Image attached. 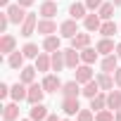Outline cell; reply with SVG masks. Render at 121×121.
<instances>
[{"label": "cell", "mask_w": 121, "mask_h": 121, "mask_svg": "<svg viewBox=\"0 0 121 121\" xmlns=\"http://www.w3.org/2000/svg\"><path fill=\"white\" fill-rule=\"evenodd\" d=\"M5 12H7V17H10V22L12 24H24V19H26V7H22L19 3H14V5H10V7H5Z\"/></svg>", "instance_id": "6da1fadb"}, {"label": "cell", "mask_w": 121, "mask_h": 121, "mask_svg": "<svg viewBox=\"0 0 121 121\" xmlns=\"http://www.w3.org/2000/svg\"><path fill=\"white\" fill-rule=\"evenodd\" d=\"M78 33V22L76 19H67V22H62V24H59V36H62V38H74Z\"/></svg>", "instance_id": "7a4b0ae2"}, {"label": "cell", "mask_w": 121, "mask_h": 121, "mask_svg": "<svg viewBox=\"0 0 121 121\" xmlns=\"http://www.w3.org/2000/svg\"><path fill=\"white\" fill-rule=\"evenodd\" d=\"M43 95H45L43 83H36V81H33V83L29 86V97H26V100H29L31 104H38V102H43Z\"/></svg>", "instance_id": "3957f363"}, {"label": "cell", "mask_w": 121, "mask_h": 121, "mask_svg": "<svg viewBox=\"0 0 121 121\" xmlns=\"http://www.w3.org/2000/svg\"><path fill=\"white\" fill-rule=\"evenodd\" d=\"M62 81H59V76L57 74H48L45 78H43V88H45V93H57V90H62Z\"/></svg>", "instance_id": "277c9868"}, {"label": "cell", "mask_w": 121, "mask_h": 121, "mask_svg": "<svg viewBox=\"0 0 121 121\" xmlns=\"http://www.w3.org/2000/svg\"><path fill=\"white\" fill-rule=\"evenodd\" d=\"M36 29H38V19H36V14H26V19H24V24H22V36L24 38H29V36H33L36 33Z\"/></svg>", "instance_id": "5b68a950"}, {"label": "cell", "mask_w": 121, "mask_h": 121, "mask_svg": "<svg viewBox=\"0 0 121 121\" xmlns=\"http://www.w3.org/2000/svg\"><path fill=\"white\" fill-rule=\"evenodd\" d=\"M62 112L67 116H76L81 112V104H78V97H64L62 100Z\"/></svg>", "instance_id": "8992f818"}, {"label": "cell", "mask_w": 121, "mask_h": 121, "mask_svg": "<svg viewBox=\"0 0 121 121\" xmlns=\"http://www.w3.org/2000/svg\"><path fill=\"white\" fill-rule=\"evenodd\" d=\"M59 93H62L64 97H78L83 90H81V83L74 78V81H67V83L62 86V90H59Z\"/></svg>", "instance_id": "52a82bcc"}, {"label": "cell", "mask_w": 121, "mask_h": 121, "mask_svg": "<svg viewBox=\"0 0 121 121\" xmlns=\"http://www.w3.org/2000/svg\"><path fill=\"white\" fill-rule=\"evenodd\" d=\"M36 33H40V36H52V33H57V24L52 22V19H40L38 22V29H36Z\"/></svg>", "instance_id": "ba28073f"}, {"label": "cell", "mask_w": 121, "mask_h": 121, "mask_svg": "<svg viewBox=\"0 0 121 121\" xmlns=\"http://www.w3.org/2000/svg\"><path fill=\"white\" fill-rule=\"evenodd\" d=\"M10 95H12V100L14 102H22V100H26L29 97V88H26V83H14L12 88H10Z\"/></svg>", "instance_id": "9c48e42d"}, {"label": "cell", "mask_w": 121, "mask_h": 121, "mask_svg": "<svg viewBox=\"0 0 121 121\" xmlns=\"http://www.w3.org/2000/svg\"><path fill=\"white\" fill-rule=\"evenodd\" d=\"M119 62H121V59H119V57L112 52V55H104V59H102V64H100V67H102V71L114 74V71L119 69Z\"/></svg>", "instance_id": "30bf717a"}, {"label": "cell", "mask_w": 121, "mask_h": 121, "mask_svg": "<svg viewBox=\"0 0 121 121\" xmlns=\"http://www.w3.org/2000/svg\"><path fill=\"white\" fill-rule=\"evenodd\" d=\"M14 50H17V40H14V36L5 33L3 38H0V52H3V55H12Z\"/></svg>", "instance_id": "8fae6325"}, {"label": "cell", "mask_w": 121, "mask_h": 121, "mask_svg": "<svg viewBox=\"0 0 121 121\" xmlns=\"http://www.w3.org/2000/svg\"><path fill=\"white\" fill-rule=\"evenodd\" d=\"M64 62H67V67H69V69H76V67H78V62H81V52H78L76 48L64 50Z\"/></svg>", "instance_id": "7c38bea8"}, {"label": "cell", "mask_w": 121, "mask_h": 121, "mask_svg": "<svg viewBox=\"0 0 121 121\" xmlns=\"http://www.w3.org/2000/svg\"><path fill=\"white\" fill-rule=\"evenodd\" d=\"M50 59H52V71H57V74L67 67V62H64V50H55V52H50Z\"/></svg>", "instance_id": "4fadbf2b"}, {"label": "cell", "mask_w": 121, "mask_h": 121, "mask_svg": "<svg viewBox=\"0 0 121 121\" xmlns=\"http://www.w3.org/2000/svg\"><path fill=\"white\" fill-rule=\"evenodd\" d=\"M83 26H86V31H100V26H102V17H100L97 12H95V14H86Z\"/></svg>", "instance_id": "5bb4252c"}, {"label": "cell", "mask_w": 121, "mask_h": 121, "mask_svg": "<svg viewBox=\"0 0 121 121\" xmlns=\"http://www.w3.org/2000/svg\"><path fill=\"white\" fill-rule=\"evenodd\" d=\"M76 81H78L81 86H86L88 81H93V69H90V64L76 67Z\"/></svg>", "instance_id": "9a60e30c"}, {"label": "cell", "mask_w": 121, "mask_h": 121, "mask_svg": "<svg viewBox=\"0 0 121 121\" xmlns=\"http://www.w3.org/2000/svg\"><path fill=\"white\" fill-rule=\"evenodd\" d=\"M29 116H31L33 121H45V119H48V107H45L43 102H38V104H31V112H29Z\"/></svg>", "instance_id": "2e32d148"}, {"label": "cell", "mask_w": 121, "mask_h": 121, "mask_svg": "<svg viewBox=\"0 0 121 121\" xmlns=\"http://www.w3.org/2000/svg\"><path fill=\"white\" fill-rule=\"evenodd\" d=\"M107 109H112V112H116V109H121V90H109L107 93Z\"/></svg>", "instance_id": "e0dca14e"}, {"label": "cell", "mask_w": 121, "mask_h": 121, "mask_svg": "<svg viewBox=\"0 0 121 121\" xmlns=\"http://www.w3.org/2000/svg\"><path fill=\"white\" fill-rule=\"evenodd\" d=\"M3 119H5V121H14V119H19V102H10V104H5V107H3Z\"/></svg>", "instance_id": "ac0fdd59"}, {"label": "cell", "mask_w": 121, "mask_h": 121, "mask_svg": "<svg viewBox=\"0 0 121 121\" xmlns=\"http://www.w3.org/2000/svg\"><path fill=\"white\" fill-rule=\"evenodd\" d=\"M24 52L22 50H14L10 57H7V64H10V69H24Z\"/></svg>", "instance_id": "d6986e66"}, {"label": "cell", "mask_w": 121, "mask_h": 121, "mask_svg": "<svg viewBox=\"0 0 121 121\" xmlns=\"http://www.w3.org/2000/svg\"><path fill=\"white\" fill-rule=\"evenodd\" d=\"M36 69L38 71H52V59H50L48 52H40L36 57Z\"/></svg>", "instance_id": "ffe728a7"}, {"label": "cell", "mask_w": 121, "mask_h": 121, "mask_svg": "<svg viewBox=\"0 0 121 121\" xmlns=\"http://www.w3.org/2000/svg\"><path fill=\"white\" fill-rule=\"evenodd\" d=\"M95 48H97V52H100V55H112V52L116 50L114 40H112V38H104V36H102V40H97V45H95Z\"/></svg>", "instance_id": "44dd1931"}, {"label": "cell", "mask_w": 121, "mask_h": 121, "mask_svg": "<svg viewBox=\"0 0 121 121\" xmlns=\"http://www.w3.org/2000/svg\"><path fill=\"white\" fill-rule=\"evenodd\" d=\"M88 45H90V33H76L71 38V48H76V50H83Z\"/></svg>", "instance_id": "7402d4cb"}, {"label": "cell", "mask_w": 121, "mask_h": 121, "mask_svg": "<svg viewBox=\"0 0 121 121\" xmlns=\"http://www.w3.org/2000/svg\"><path fill=\"white\" fill-rule=\"evenodd\" d=\"M95 78H97V83H100V88H102V90H112V88H114V76H112V74L100 71Z\"/></svg>", "instance_id": "603a6c76"}, {"label": "cell", "mask_w": 121, "mask_h": 121, "mask_svg": "<svg viewBox=\"0 0 121 121\" xmlns=\"http://www.w3.org/2000/svg\"><path fill=\"white\" fill-rule=\"evenodd\" d=\"M97 55H100L97 48H90V45H88V48L81 50V62H83V64H93L95 59H97Z\"/></svg>", "instance_id": "cb8c5ba5"}, {"label": "cell", "mask_w": 121, "mask_h": 121, "mask_svg": "<svg viewBox=\"0 0 121 121\" xmlns=\"http://www.w3.org/2000/svg\"><path fill=\"white\" fill-rule=\"evenodd\" d=\"M40 14L45 19H52L57 14V3H52V0H45V3H40Z\"/></svg>", "instance_id": "d4e9b609"}, {"label": "cell", "mask_w": 121, "mask_h": 121, "mask_svg": "<svg viewBox=\"0 0 121 121\" xmlns=\"http://www.w3.org/2000/svg\"><path fill=\"white\" fill-rule=\"evenodd\" d=\"M86 10H88L86 3H74V5L69 7V14H71V19L78 22V19H86Z\"/></svg>", "instance_id": "484cf974"}, {"label": "cell", "mask_w": 121, "mask_h": 121, "mask_svg": "<svg viewBox=\"0 0 121 121\" xmlns=\"http://www.w3.org/2000/svg\"><path fill=\"white\" fill-rule=\"evenodd\" d=\"M43 50L45 52H55V50H59V36H45L43 38Z\"/></svg>", "instance_id": "4316f807"}, {"label": "cell", "mask_w": 121, "mask_h": 121, "mask_svg": "<svg viewBox=\"0 0 121 121\" xmlns=\"http://www.w3.org/2000/svg\"><path fill=\"white\" fill-rule=\"evenodd\" d=\"M90 109H93V112H102V109H107V95L97 93L95 97H90Z\"/></svg>", "instance_id": "83f0119b"}, {"label": "cell", "mask_w": 121, "mask_h": 121, "mask_svg": "<svg viewBox=\"0 0 121 121\" xmlns=\"http://www.w3.org/2000/svg\"><path fill=\"white\" fill-rule=\"evenodd\" d=\"M36 71H38L36 67H24V69H22L19 81H22V83H26V86H31V83L36 81Z\"/></svg>", "instance_id": "f1b7e54d"}, {"label": "cell", "mask_w": 121, "mask_h": 121, "mask_svg": "<svg viewBox=\"0 0 121 121\" xmlns=\"http://www.w3.org/2000/svg\"><path fill=\"white\" fill-rule=\"evenodd\" d=\"M114 7H116L114 3H102V7L97 10V14H100V17H102L104 22H109V19L114 17Z\"/></svg>", "instance_id": "f546056e"}, {"label": "cell", "mask_w": 121, "mask_h": 121, "mask_svg": "<svg viewBox=\"0 0 121 121\" xmlns=\"http://www.w3.org/2000/svg\"><path fill=\"white\" fill-rule=\"evenodd\" d=\"M100 90H102V88H100L97 78H95V81H88V83L83 86V95H86V97H95V95H97Z\"/></svg>", "instance_id": "4dcf8cb0"}, {"label": "cell", "mask_w": 121, "mask_h": 121, "mask_svg": "<svg viewBox=\"0 0 121 121\" xmlns=\"http://www.w3.org/2000/svg\"><path fill=\"white\" fill-rule=\"evenodd\" d=\"M116 31H119V26H116V24H114L112 19H109V22H104V24L100 26V33H102L104 38H112V36H114Z\"/></svg>", "instance_id": "1f68e13d"}, {"label": "cell", "mask_w": 121, "mask_h": 121, "mask_svg": "<svg viewBox=\"0 0 121 121\" xmlns=\"http://www.w3.org/2000/svg\"><path fill=\"white\" fill-rule=\"evenodd\" d=\"M22 52H24V57H29V59H36L40 52H38V45L36 43H26L24 48H22Z\"/></svg>", "instance_id": "d6a6232c"}, {"label": "cell", "mask_w": 121, "mask_h": 121, "mask_svg": "<svg viewBox=\"0 0 121 121\" xmlns=\"http://www.w3.org/2000/svg\"><path fill=\"white\" fill-rule=\"evenodd\" d=\"M76 121H95V112H90V109H81V112L76 114Z\"/></svg>", "instance_id": "836d02e7"}, {"label": "cell", "mask_w": 121, "mask_h": 121, "mask_svg": "<svg viewBox=\"0 0 121 121\" xmlns=\"http://www.w3.org/2000/svg\"><path fill=\"white\" fill-rule=\"evenodd\" d=\"M95 121H114V112L112 109H102L95 114Z\"/></svg>", "instance_id": "e575fe53"}, {"label": "cell", "mask_w": 121, "mask_h": 121, "mask_svg": "<svg viewBox=\"0 0 121 121\" xmlns=\"http://www.w3.org/2000/svg\"><path fill=\"white\" fill-rule=\"evenodd\" d=\"M7 24H12V22H10V17H7V12H3V14H0V33H5V29H7Z\"/></svg>", "instance_id": "d590c367"}, {"label": "cell", "mask_w": 121, "mask_h": 121, "mask_svg": "<svg viewBox=\"0 0 121 121\" xmlns=\"http://www.w3.org/2000/svg\"><path fill=\"white\" fill-rule=\"evenodd\" d=\"M86 7L95 12V10H100V7H102V0H86Z\"/></svg>", "instance_id": "8d00e7d4"}, {"label": "cell", "mask_w": 121, "mask_h": 121, "mask_svg": "<svg viewBox=\"0 0 121 121\" xmlns=\"http://www.w3.org/2000/svg\"><path fill=\"white\" fill-rule=\"evenodd\" d=\"M7 95H10V86H5V83H3V86H0V97L5 100Z\"/></svg>", "instance_id": "74e56055"}, {"label": "cell", "mask_w": 121, "mask_h": 121, "mask_svg": "<svg viewBox=\"0 0 121 121\" xmlns=\"http://www.w3.org/2000/svg\"><path fill=\"white\" fill-rule=\"evenodd\" d=\"M114 83H116V86L121 88V67H119V69L114 71Z\"/></svg>", "instance_id": "f35d334b"}, {"label": "cell", "mask_w": 121, "mask_h": 121, "mask_svg": "<svg viewBox=\"0 0 121 121\" xmlns=\"http://www.w3.org/2000/svg\"><path fill=\"white\" fill-rule=\"evenodd\" d=\"M17 3H19L22 7H29V5H33V3H36V0H17Z\"/></svg>", "instance_id": "ab89813d"}, {"label": "cell", "mask_w": 121, "mask_h": 121, "mask_svg": "<svg viewBox=\"0 0 121 121\" xmlns=\"http://www.w3.org/2000/svg\"><path fill=\"white\" fill-rule=\"evenodd\" d=\"M45 121H62V119H57V114H48V119Z\"/></svg>", "instance_id": "60d3db41"}, {"label": "cell", "mask_w": 121, "mask_h": 121, "mask_svg": "<svg viewBox=\"0 0 121 121\" xmlns=\"http://www.w3.org/2000/svg\"><path fill=\"white\" fill-rule=\"evenodd\" d=\"M114 121H121V109H116V112H114Z\"/></svg>", "instance_id": "b9f144b4"}, {"label": "cell", "mask_w": 121, "mask_h": 121, "mask_svg": "<svg viewBox=\"0 0 121 121\" xmlns=\"http://www.w3.org/2000/svg\"><path fill=\"white\" fill-rule=\"evenodd\" d=\"M0 7H10V0H0Z\"/></svg>", "instance_id": "7bdbcfd3"}, {"label": "cell", "mask_w": 121, "mask_h": 121, "mask_svg": "<svg viewBox=\"0 0 121 121\" xmlns=\"http://www.w3.org/2000/svg\"><path fill=\"white\" fill-rule=\"evenodd\" d=\"M116 57H119V59H121V43H119V45H116Z\"/></svg>", "instance_id": "ee69618b"}, {"label": "cell", "mask_w": 121, "mask_h": 121, "mask_svg": "<svg viewBox=\"0 0 121 121\" xmlns=\"http://www.w3.org/2000/svg\"><path fill=\"white\" fill-rule=\"evenodd\" d=\"M112 3H114V5H116V7H119V5H121V0H112Z\"/></svg>", "instance_id": "f6af8a7d"}, {"label": "cell", "mask_w": 121, "mask_h": 121, "mask_svg": "<svg viewBox=\"0 0 121 121\" xmlns=\"http://www.w3.org/2000/svg\"><path fill=\"white\" fill-rule=\"evenodd\" d=\"M22 121H33V119H31V116H29V119H22Z\"/></svg>", "instance_id": "bcb514c9"}, {"label": "cell", "mask_w": 121, "mask_h": 121, "mask_svg": "<svg viewBox=\"0 0 121 121\" xmlns=\"http://www.w3.org/2000/svg\"><path fill=\"white\" fill-rule=\"evenodd\" d=\"M62 121H69V119H62Z\"/></svg>", "instance_id": "7dc6e473"}]
</instances>
